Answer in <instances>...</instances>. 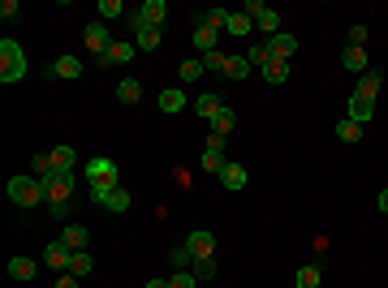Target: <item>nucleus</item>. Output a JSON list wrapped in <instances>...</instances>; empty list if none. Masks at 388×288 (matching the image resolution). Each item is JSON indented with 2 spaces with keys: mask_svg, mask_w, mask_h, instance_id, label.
<instances>
[{
  "mask_svg": "<svg viewBox=\"0 0 388 288\" xmlns=\"http://www.w3.org/2000/svg\"><path fill=\"white\" fill-rule=\"evenodd\" d=\"M22 77H26V52H22V43L0 39V82L13 86V82H22Z\"/></svg>",
  "mask_w": 388,
  "mask_h": 288,
  "instance_id": "f257e3e1",
  "label": "nucleus"
},
{
  "mask_svg": "<svg viewBox=\"0 0 388 288\" xmlns=\"http://www.w3.org/2000/svg\"><path fill=\"white\" fill-rule=\"evenodd\" d=\"M9 202L13 206H39V202H47V185L39 181V177H9Z\"/></svg>",
  "mask_w": 388,
  "mask_h": 288,
  "instance_id": "f03ea898",
  "label": "nucleus"
},
{
  "mask_svg": "<svg viewBox=\"0 0 388 288\" xmlns=\"http://www.w3.org/2000/svg\"><path fill=\"white\" fill-rule=\"evenodd\" d=\"M83 177H87V185H95V181H117L121 185V168L112 164V159L95 155V159H87V164H83Z\"/></svg>",
  "mask_w": 388,
  "mask_h": 288,
  "instance_id": "7ed1b4c3",
  "label": "nucleus"
},
{
  "mask_svg": "<svg viewBox=\"0 0 388 288\" xmlns=\"http://www.w3.org/2000/svg\"><path fill=\"white\" fill-rule=\"evenodd\" d=\"M224 164H229V155H224V138H207V151H203V159H199V168L203 172H216V177H220V172H224Z\"/></svg>",
  "mask_w": 388,
  "mask_h": 288,
  "instance_id": "20e7f679",
  "label": "nucleus"
},
{
  "mask_svg": "<svg viewBox=\"0 0 388 288\" xmlns=\"http://www.w3.org/2000/svg\"><path fill=\"white\" fill-rule=\"evenodd\" d=\"M43 185H47V198H69L74 185H78V172H74V168H56Z\"/></svg>",
  "mask_w": 388,
  "mask_h": 288,
  "instance_id": "39448f33",
  "label": "nucleus"
},
{
  "mask_svg": "<svg viewBox=\"0 0 388 288\" xmlns=\"http://www.w3.org/2000/svg\"><path fill=\"white\" fill-rule=\"evenodd\" d=\"M164 18H169L164 0H142V9H138V18H134V30L138 26H164Z\"/></svg>",
  "mask_w": 388,
  "mask_h": 288,
  "instance_id": "423d86ee",
  "label": "nucleus"
},
{
  "mask_svg": "<svg viewBox=\"0 0 388 288\" xmlns=\"http://www.w3.org/2000/svg\"><path fill=\"white\" fill-rule=\"evenodd\" d=\"M186 250L194 254V259H216V237L203 232V228H194V232L186 237Z\"/></svg>",
  "mask_w": 388,
  "mask_h": 288,
  "instance_id": "0eeeda50",
  "label": "nucleus"
},
{
  "mask_svg": "<svg viewBox=\"0 0 388 288\" xmlns=\"http://www.w3.org/2000/svg\"><path fill=\"white\" fill-rule=\"evenodd\" d=\"M83 43L91 47L95 56H104L108 47H112V35H108V26H104V22H91V26L83 30Z\"/></svg>",
  "mask_w": 388,
  "mask_h": 288,
  "instance_id": "6e6552de",
  "label": "nucleus"
},
{
  "mask_svg": "<svg viewBox=\"0 0 388 288\" xmlns=\"http://www.w3.org/2000/svg\"><path fill=\"white\" fill-rule=\"evenodd\" d=\"M294 52H298V39L289 35V30H281V35L268 39V56H272V60H289Z\"/></svg>",
  "mask_w": 388,
  "mask_h": 288,
  "instance_id": "1a4fd4ad",
  "label": "nucleus"
},
{
  "mask_svg": "<svg viewBox=\"0 0 388 288\" xmlns=\"http://www.w3.org/2000/svg\"><path fill=\"white\" fill-rule=\"evenodd\" d=\"M345 112H349V121H358V125H367L371 117H376V99H363V95H349V104H345Z\"/></svg>",
  "mask_w": 388,
  "mask_h": 288,
  "instance_id": "9d476101",
  "label": "nucleus"
},
{
  "mask_svg": "<svg viewBox=\"0 0 388 288\" xmlns=\"http://www.w3.org/2000/svg\"><path fill=\"white\" fill-rule=\"evenodd\" d=\"M69 259H74V250L65 245V241H52V245L43 250V263H47V267H56V271H69Z\"/></svg>",
  "mask_w": 388,
  "mask_h": 288,
  "instance_id": "9b49d317",
  "label": "nucleus"
},
{
  "mask_svg": "<svg viewBox=\"0 0 388 288\" xmlns=\"http://www.w3.org/2000/svg\"><path fill=\"white\" fill-rule=\"evenodd\" d=\"M134 56H138V47H134V43H112L108 52L100 56V65H129Z\"/></svg>",
  "mask_w": 388,
  "mask_h": 288,
  "instance_id": "f8f14e48",
  "label": "nucleus"
},
{
  "mask_svg": "<svg viewBox=\"0 0 388 288\" xmlns=\"http://www.w3.org/2000/svg\"><path fill=\"white\" fill-rule=\"evenodd\" d=\"M220 185L229 189V194H237V189H246V168H241V164H233V159H229V164H224V172H220Z\"/></svg>",
  "mask_w": 388,
  "mask_h": 288,
  "instance_id": "ddd939ff",
  "label": "nucleus"
},
{
  "mask_svg": "<svg viewBox=\"0 0 388 288\" xmlns=\"http://www.w3.org/2000/svg\"><path fill=\"white\" fill-rule=\"evenodd\" d=\"M160 39H164V30H160V26H138L134 30V47H138V52H155Z\"/></svg>",
  "mask_w": 388,
  "mask_h": 288,
  "instance_id": "4468645a",
  "label": "nucleus"
},
{
  "mask_svg": "<svg viewBox=\"0 0 388 288\" xmlns=\"http://www.w3.org/2000/svg\"><path fill=\"white\" fill-rule=\"evenodd\" d=\"M9 276L26 284V280H35V276H39V263H35V259H26V254H18V259H9Z\"/></svg>",
  "mask_w": 388,
  "mask_h": 288,
  "instance_id": "2eb2a0df",
  "label": "nucleus"
},
{
  "mask_svg": "<svg viewBox=\"0 0 388 288\" xmlns=\"http://www.w3.org/2000/svg\"><path fill=\"white\" fill-rule=\"evenodd\" d=\"M380 86H384V73H380V69H367V73L358 77V86H354V95H363V99H376Z\"/></svg>",
  "mask_w": 388,
  "mask_h": 288,
  "instance_id": "dca6fc26",
  "label": "nucleus"
},
{
  "mask_svg": "<svg viewBox=\"0 0 388 288\" xmlns=\"http://www.w3.org/2000/svg\"><path fill=\"white\" fill-rule=\"evenodd\" d=\"M61 241H65V245H69V250L78 254V250H87V245H91V232L83 228V224H65V232H61Z\"/></svg>",
  "mask_w": 388,
  "mask_h": 288,
  "instance_id": "f3484780",
  "label": "nucleus"
},
{
  "mask_svg": "<svg viewBox=\"0 0 388 288\" xmlns=\"http://www.w3.org/2000/svg\"><path fill=\"white\" fill-rule=\"evenodd\" d=\"M341 65H345L349 73H358V77L371 69V65H367V52H363V47H345V52H341Z\"/></svg>",
  "mask_w": 388,
  "mask_h": 288,
  "instance_id": "a211bd4d",
  "label": "nucleus"
},
{
  "mask_svg": "<svg viewBox=\"0 0 388 288\" xmlns=\"http://www.w3.org/2000/svg\"><path fill=\"white\" fill-rule=\"evenodd\" d=\"M160 112H182L186 108V91H177V86H164V91H160Z\"/></svg>",
  "mask_w": 388,
  "mask_h": 288,
  "instance_id": "6ab92c4d",
  "label": "nucleus"
},
{
  "mask_svg": "<svg viewBox=\"0 0 388 288\" xmlns=\"http://www.w3.org/2000/svg\"><path fill=\"white\" fill-rule=\"evenodd\" d=\"M224 22H229V13H224V9H203V13H194V26H207V30H224Z\"/></svg>",
  "mask_w": 388,
  "mask_h": 288,
  "instance_id": "aec40b11",
  "label": "nucleus"
},
{
  "mask_svg": "<svg viewBox=\"0 0 388 288\" xmlns=\"http://www.w3.org/2000/svg\"><path fill=\"white\" fill-rule=\"evenodd\" d=\"M52 73L56 77H83V60H78V56H56L52 60Z\"/></svg>",
  "mask_w": 388,
  "mask_h": 288,
  "instance_id": "412c9836",
  "label": "nucleus"
},
{
  "mask_svg": "<svg viewBox=\"0 0 388 288\" xmlns=\"http://www.w3.org/2000/svg\"><path fill=\"white\" fill-rule=\"evenodd\" d=\"M117 99L121 104H138L142 99V82H138V77H121V82H117Z\"/></svg>",
  "mask_w": 388,
  "mask_h": 288,
  "instance_id": "4be33fe9",
  "label": "nucleus"
},
{
  "mask_svg": "<svg viewBox=\"0 0 388 288\" xmlns=\"http://www.w3.org/2000/svg\"><path fill=\"white\" fill-rule=\"evenodd\" d=\"M250 22H255L250 13H229V22H224V30H229L233 39H246V35H250Z\"/></svg>",
  "mask_w": 388,
  "mask_h": 288,
  "instance_id": "5701e85b",
  "label": "nucleus"
},
{
  "mask_svg": "<svg viewBox=\"0 0 388 288\" xmlns=\"http://www.w3.org/2000/svg\"><path fill=\"white\" fill-rule=\"evenodd\" d=\"M237 125V117H233V108H220L216 117H212V134L216 138H229V130Z\"/></svg>",
  "mask_w": 388,
  "mask_h": 288,
  "instance_id": "b1692460",
  "label": "nucleus"
},
{
  "mask_svg": "<svg viewBox=\"0 0 388 288\" xmlns=\"http://www.w3.org/2000/svg\"><path fill=\"white\" fill-rule=\"evenodd\" d=\"M263 77H268L272 86L289 82V60H268V65H263Z\"/></svg>",
  "mask_w": 388,
  "mask_h": 288,
  "instance_id": "393cba45",
  "label": "nucleus"
},
{
  "mask_svg": "<svg viewBox=\"0 0 388 288\" xmlns=\"http://www.w3.org/2000/svg\"><path fill=\"white\" fill-rule=\"evenodd\" d=\"M91 271H95V259H91L87 250H78L74 259H69V276H78V280H83V276H91Z\"/></svg>",
  "mask_w": 388,
  "mask_h": 288,
  "instance_id": "a878e982",
  "label": "nucleus"
},
{
  "mask_svg": "<svg viewBox=\"0 0 388 288\" xmlns=\"http://www.w3.org/2000/svg\"><path fill=\"white\" fill-rule=\"evenodd\" d=\"M224 77H233V82L250 77V56H229V65H224Z\"/></svg>",
  "mask_w": 388,
  "mask_h": 288,
  "instance_id": "bb28decb",
  "label": "nucleus"
},
{
  "mask_svg": "<svg viewBox=\"0 0 388 288\" xmlns=\"http://www.w3.org/2000/svg\"><path fill=\"white\" fill-rule=\"evenodd\" d=\"M336 138H341V142H363V125L358 121H336Z\"/></svg>",
  "mask_w": 388,
  "mask_h": 288,
  "instance_id": "cd10ccee",
  "label": "nucleus"
},
{
  "mask_svg": "<svg viewBox=\"0 0 388 288\" xmlns=\"http://www.w3.org/2000/svg\"><path fill=\"white\" fill-rule=\"evenodd\" d=\"M216 35H220V30L194 26V47H199V52H216Z\"/></svg>",
  "mask_w": 388,
  "mask_h": 288,
  "instance_id": "c85d7f7f",
  "label": "nucleus"
},
{
  "mask_svg": "<svg viewBox=\"0 0 388 288\" xmlns=\"http://www.w3.org/2000/svg\"><path fill=\"white\" fill-rule=\"evenodd\" d=\"M169 267H173V271H190V267H194V254L186 250V241L177 245L173 254H169Z\"/></svg>",
  "mask_w": 388,
  "mask_h": 288,
  "instance_id": "c756f323",
  "label": "nucleus"
},
{
  "mask_svg": "<svg viewBox=\"0 0 388 288\" xmlns=\"http://www.w3.org/2000/svg\"><path fill=\"white\" fill-rule=\"evenodd\" d=\"M30 168H35V177H39V181H47V177H52V172H56V164H52V151L35 155V159H30Z\"/></svg>",
  "mask_w": 388,
  "mask_h": 288,
  "instance_id": "7c9ffc66",
  "label": "nucleus"
},
{
  "mask_svg": "<svg viewBox=\"0 0 388 288\" xmlns=\"http://www.w3.org/2000/svg\"><path fill=\"white\" fill-rule=\"evenodd\" d=\"M220 108H224V104L216 99V95H199V99H194V112H199V117H207V121H212Z\"/></svg>",
  "mask_w": 388,
  "mask_h": 288,
  "instance_id": "2f4dec72",
  "label": "nucleus"
},
{
  "mask_svg": "<svg viewBox=\"0 0 388 288\" xmlns=\"http://www.w3.org/2000/svg\"><path fill=\"white\" fill-rule=\"evenodd\" d=\"M104 206H108L112 215H121V211H129V189H121V185H117V189H112V194H108V202H104Z\"/></svg>",
  "mask_w": 388,
  "mask_h": 288,
  "instance_id": "473e14b6",
  "label": "nucleus"
},
{
  "mask_svg": "<svg viewBox=\"0 0 388 288\" xmlns=\"http://www.w3.org/2000/svg\"><path fill=\"white\" fill-rule=\"evenodd\" d=\"M199 60H203V69H207V73H224V65H229V56H224L220 47H216V52H203Z\"/></svg>",
  "mask_w": 388,
  "mask_h": 288,
  "instance_id": "72a5a7b5",
  "label": "nucleus"
},
{
  "mask_svg": "<svg viewBox=\"0 0 388 288\" xmlns=\"http://www.w3.org/2000/svg\"><path fill=\"white\" fill-rule=\"evenodd\" d=\"M52 164H56V168H74V164H78V151L61 142V147H52Z\"/></svg>",
  "mask_w": 388,
  "mask_h": 288,
  "instance_id": "f704fd0d",
  "label": "nucleus"
},
{
  "mask_svg": "<svg viewBox=\"0 0 388 288\" xmlns=\"http://www.w3.org/2000/svg\"><path fill=\"white\" fill-rule=\"evenodd\" d=\"M319 271H323V267H315V263L302 267L298 276H294V284H298V288H319Z\"/></svg>",
  "mask_w": 388,
  "mask_h": 288,
  "instance_id": "c9c22d12",
  "label": "nucleus"
},
{
  "mask_svg": "<svg viewBox=\"0 0 388 288\" xmlns=\"http://www.w3.org/2000/svg\"><path fill=\"white\" fill-rule=\"evenodd\" d=\"M112 189H117V181H95V185H91V202H95V206H104Z\"/></svg>",
  "mask_w": 388,
  "mask_h": 288,
  "instance_id": "e433bc0d",
  "label": "nucleus"
},
{
  "mask_svg": "<svg viewBox=\"0 0 388 288\" xmlns=\"http://www.w3.org/2000/svg\"><path fill=\"white\" fill-rule=\"evenodd\" d=\"M69 211H74L69 198H47V215L52 219H69Z\"/></svg>",
  "mask_w": 388,
  "mask_h": 288,
  "instance_id": "4c0bfd02",
  "label": "nucleus"
},
{
  "mask_svg": "<svg viewBox=\"0 0 388 288\" xmlns=\"http://www.w3.org/2000/svg\"><path fill=\"white\" fill-rule=\"evenodd\" d=\"M194 276H199V280H216V259H194Z\"/></svg>",
  "mask_w": 388,
  "mask_h": 288,
  "instance_id": "58836bf2",
  "label": "nucleus"
},
{
  "mask_svg": "<svg viewBox=\"0 0 388 288\" xmlns=\"http://www.w3.org/2000/svg\"><path fill=\"white\" fill-rule=\"evenodd\" d=\"M194 284H199L194 271H173V280H169V288H194Z\"/></svg>",
  "mask_w": 388,
  "mask_h": 288,
  "instance_id": "ea45409f",
  "label": "nucleus"
},
{
  "mask_svg": "<svg viewBox=\"0 0 388 288\" xmlns=\"http://www.w3.org/2000/svg\"><path fill=\"white\" fill-rule=\"evenodd\" d=\"M259 26H263L268 35H281V13H277V9H268L263 18H259Z\"/></svg>",
  "mask_w": 388,
  "mask_h": 288,
  "instance_id": "a19ab883",
  "label": "nucleus"
},
{
  "mask_svg": "<svg viewBox=\"0 0 388 288\" xmlns=\"http://www.w3.org/2000/svg\"><path fill=\"white\" fill-rule=\"evenodd\" d=\"M0 18H5V22H18L22 18V5H18V0H0Z\"/></svg>",
  "mask_w": 388,
  "mask_h": 288,
  "instance_id": "79ce46f5",
  "label": "nucleus"
},
{
  "mask_svg": "<svg viewBox=\"0 0 388 288\" xmlns=\"http://www.w3.org/2000/svg\"><path fill=\"white\" fill-rule=\"evenodd\" d=\"M207 69H203V60H182V77L186 82H194V77H203Z\"/></svg>",
  "mask_w": 388,
  "mask_h": 288,
  "instance_id": "37998d69",
  "label": "nucleus"
},
{
  "mask_svg": "<svg viewBox=\"0 0 388 288\" xmlns=\"http://www.w3.org/2000/svg\"><path fill=\"white\" fill-rule=\"evenodd\" d=\"M121 0H100V18H121Z\"/></svg>",
  "mask_w": 388,
  "mask_h": 288,
  "instance_id": "c03bdc74",
  "label": "nucleus"
},
{
  "mask_svg": "<svg viewBox=\"0 0 388 288\" xmlns=\"http://www.w3.org/2000/svg\"><path fill=\"white\" fill-rule=\"evenodd\" d=\"M246 56H250V65H259V69H263L268 60H272V56H268V43H259V47H250Z\"/></svg>",
  "mask_w": 388,
  "mask_h": 288,
  "instance_id": "a18cd8bd",
  "label": "nucleus"
},
{
  "mask_svg": "<svg viewBox=\"0 0 388 288\" xmlns=\"http://www.w3.org/2000/svg\"><path fill=\"white\" fill-rule=\"evenodd\" d=\"M367 43V26H354L349 30V47H363Z\"/></svg>",
  "mask_w": 388,
  "mask_h": 288,
  "instance_id": "49530a36",
  "label": "nucleus"
},
{
  "mask_svg": "<svg viewBox=\"0 0 388 288\" xmlns=\"http://www.w3.org/2000/svg\"><path fill=\"white\" fill-rule=\"evenodd\" d=\"M56 288H78V276H69V271H65V276L56 280Z\"/></svg>",
  "mask_w": 388,
  "mask_h": 288,
  "instance_id": "de8ad7c7",
  "label": "nucleus"
},
{
  "mask_svg": "<svg viewBox=\"0 0 388 288\" xmlns=\"http://www.w3.org/2000/svg\"><path fill=\"white\" fill-rule=\"evenodd\" d=\"M380 211L388 215V189H384V194H380Z\"/></svg>",
  "mask_w": 388,
  "mask_h": 288,
  "instance_id": "09e8293b",
  "label": "nucleus"
},
{
  "mask_svg": "<svg viewBox=\"0 0 388 288\" xmlns=\"http://www.w3.org/2000/svg\"><path fill=\"white\" fill-rule=\"evenodd\" d=\"M147 288H169V280H147Z\"/></svg>",
  "mask_w": 388,
  "mask_h": 288,
  "instance_id": "8fccbe9b",
  "label": "nucleus"
}]
</instances>
